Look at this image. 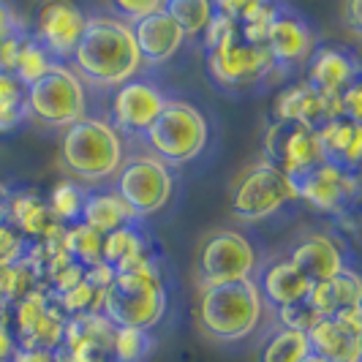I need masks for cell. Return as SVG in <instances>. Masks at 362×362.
I'll use <instances>...</instances> for the list:
<instances>
[{
	"label": "cell",
	"instance_id": "45",
	"mask_svg": "<svg viewBox=\"0 0 362 362\" xmlns=\"http://www.w3.org/2000/svg\"><path fill=\"white\" fill-rule=\"evenodd\" d=\"M8 197H11V191L0 182V223L6 221V207H8Z\"/></svg>",
	"mask_w": 362,
	"mask_h": 362
},
{
	"label": "cell",
	"instance_id": "35",
	"mask_svg": "<svg viewBox=\"0 0 362 362\" xmlns=\"http://www.w3.org/2000/svg\"><path fill=\"white\" fill-rule=\"evenodd\" d=\"M153 349V338L145 329L115 327L112 335V360L117 362H142Z\"/></svg>",
	"mask_w": 362,
	"mask_h": 362
},
{
	"label": "cell",
	"instance_id": "38",
	"mask_svg": "<svg viewBox=\"0 0 362 362\" xmlns=\"http://www.w3.org/2000/svg\"><path fill=\"white\" fill-rule=\"evenodd\" d=\"M25 248H28L25 237L19 235L11 223L3 221V223H0V264L17 262L19 256H25Z\"/></svg>",
	"mask_w": 362,
	"mask_h": 362
},
{
	"label": "cell",
	"instance_id": "46",
	"mask_svg": "<svg viewBox=\"0 0 362 362\" xmlns=\"http://www.w3.org/2000/svg\"><path fill=\"white\" fill-rule=\"evenodd\" d=\"M305 362H325V360H322V357H316V354H310V357Z\"/></svg>",
	"mask_w": 362,
	"mask_h": 362
},
{
	"label": "cell",
	"instance_id": "36",
	"mask_svg": "<svg viewBox=\"0 0 362 362\" xmlns=\"http://www.w3.org/2000/svg\"><path fill=\"white\" fill-rule=\"evenodd\" d=\"M322 316L313 310L308 300H300V303H294V305H284V308H278V322L284 329H294V332H308L310 327L316 325Z\"/></svg>",
	"mask_w": 362,
	"mask_h": 362
},
{
	"label": "cell",
	"instance_id": "20",
	"mask_svg": "<svg viewBox=\"0 0 362 362\" xmlns=\"http://www.w3.org/2000/svg\"><path fill=\"white\" fill-rule=\"evenodd\" d=\"M131 33H134V41H136L142 63H150V66L166 63L182 47V41H185V33L163 8L156 11V14H150V17L139 19L136 25H131Z\"/></svg>",
	"mask_w": 362,
	"mask_h": 362
},
{
	"label": "cell",
	"instance_id": "25",
	"mask_svg": "<svg viewBox=\"0 0 362 362\" xmlns=\"http://www.w3.org/2000/svg\"><path fill=\"white\" fill-rule=\"evenodd\" d=\"M310 354L322 357L325 362H360L362 338L349 335L332 319H319L308 332Z\"/></svg>",
	"mask_w": 362,
	"mask_h": 362
},
{
	"label": "cell",
	"instance_id": "33",
	"mask_svg": "<svg viewBox=\"0 0 362 362\" xmlns=\"http://www.w3.org/2000/svg\"><path fill=\"white\" fill-rule=\"evenodd\" d=\"M28 117L25 88H19L14 76L0 74V134H8Z\"/></svg>",
	"mask_w": 362,
	"mask_h": 362
},
{
	"label": "cell",
	"instance_id": "9",
	"mask_svg": "<svg viewBox=\"0 0 362 362\" xmlns=\"http://www.w3.org/2000/svg\"><path fill=\"white\" fill-rule=\"evenodd\" d=\"M115 191L136 216V221L156 216L172 197V172L153 156H136L120 166Z\"/></svg>",
	"mask_w": 362,
	"mask_h": 362
},
{
	"label": "cell",
	"instance_id": "6",
	"mask_svg": "<svg viewBox=\"0 0 362 362\" xmlns=\"http://www.w3.org/2000/svg\"><path fill=\"white\" fill-rule=\"evenodd\" d=\"M25 107L28 115L44 126L69 128L85 117V82L66 63H57L52 71L25 88Z\"/></svg>",
	"mask_w": 362,
	"mask_h": 362
},
{
	"label": "cell",
	"instance_id": "1",
	"mask_svg": "<svg viewBox=\"0 0 362 362\" xmlns=\"http://www.w3.org/2000/svg\"><path fill=\"white\" fill-rule=\"evenodd\" d=\"M71 71L95 88H120L142 71V57L134 33L115 17H88L79 47L74 49Z\"/></svg>",
	"mask_w": 362,
	"mask_h": 362
},
{
	"label": "cell",
	"instance_id": "32",
	"mask_svg": "<svg viewBox=\"0 0 362 362\" xmlns=\"http://www.w3.org/2000/svg\"><path fill=\"white\" fill-rule=\"evenodd\" d=\"M54 305L63 310L66 319L71 316H88V313H101V303H104V291L93 289L88 281H79L76 286L69 291L52 297Z\"/></svg>",
	"mask_w": 362,
	"mask_h": 362
},
{
	"label": "cell",
	"instance_id": "2",
	"mask_svg": "<svg viewBox=\"0 0 362 362\" xmlns=\"http://www.w3.org/2000/svg\"><path fill=\"white\" fill-rule=\"evenodd\" d=\"M101 313L115 327L150 332L166 313V286L158 264L150 256H142L126 267H117L104 291Z\"/></svg>",
	"mask_w": 362,
	"mask_h": 362
},
{
	"label": "cell",
	"instance_id": "28",
	"mask_svg": "<svg viewBox=\"0 0 362 362\" xmlns=\"http://www.w3.org/2000/svg\"><path fill=\"white\" fill-rule=\"evenodd\" d=\"M310 357L308 335L294 329H278L262 346L259 362H305Z\"/></svg>",
	"mask_w": 362,
	"mask_h": 362
},
{
	"label": "cell",
	"instance_id": "31",
	"mask_svg": "<svg viewBox=\"0 0 362 362\" xmlns=\"http://www.w3.org/2000/svg\"><path fill=\"white\" fill-rule=\"evenodd\" d=\"M52 66H57V60H54L52 54L47 52L36 38H33V33H30L28 41H25V47H22V52H19L14 79H17L19 88H30V85L38 82L44 74L52 71Z\"/></svg>",
	"mask_w": 362,
	"mask_h": 362
},
{
	"label": "cell",
	"instance_id": "3",
	"mask_svg": "<svg viewBox=\"0 0 362 362\" xmlns=\"http://www.w3.org/2000/svg\"><path fill=\"white\" fill-rule=\"evenodd\" d=\"M60 156L66 169L79 180L104 182L123 166V139L107 120L82 117L63 131Z\"/></svg>",
	"mask_w": 362,
	"mask_h": 362
},
{
	"label": "cell",
	"instance_id": "5",
	"mask_svg": "<svg viewBox=\"0 0 362 362\" xmlns=\"http://www.w3.org/2000/svg\"><path fill=\"white\" fill-rule=\"evenodd\" d=\"M210 128L197 107L188 101H166L156 123L147 128L145 142L161 163L194 161L207 145Z\"/></svg>",
	"mask_w": 362,
	"mask_h": 362
},
{
	"label": "cell",
	"instance_id": "21",
	"mask_svg": "<svg viewBox=\"0 0 362 362\" xmlns=\"http://www.w3.org/2000/svg\"><path fill=\"white\" fill-rule=\"evenodd\" d=\"M289 262L308 278L310 284H322L335 278L346 267L344 251L335 245V240L327 235H308L303 237L291 248Z\"/></svg>",
	"mask_w": 362,
	"mask_h": 362
},
{
	"label": "cell",
	"instance_id": "43",
	"mask_svg": "<svg viewBox=\"0 0 362 362\" xmlns=\"http://www.w3.org/2000/svg\"><path fill=\"white\" fill-rule=\"evenodd\" d=\"M112 278H115V270H112L109 264H104V262H98V264H93V267L85 270V281L98 291H107L109 284H112Z\"/></svg>",
	"mask_w": 362,
	"mask_h": 362
},
{
	"label": "cell",
	"instance_id": "44",
	"mask_svg": "<svg viewBox=\"0 0 362 362\" xmlns=\"http://www.w3.org/2000/svg\"><path fill=\"white\" fill-rule=\"evenodd\" d=\"M11 362H57V354L44 349H17Z\"/></svg>",
	"mask_w": 362,
	"mask_h": 362
},
{
	"label": "cell",
	"instance_id": "27",
	"mask_svg": "<svg viewBox=\"0 0 362 362\" xmlns=\"http://www.w3.org/2000/svg\"><path fill=\"white\" fill-rule=\"evenodd\" d=\"M147 256V240L145 235L136 229V223L131 226H120L115 232L104 235V245H101V262L109 264L112 270L126 267L134 259Z\"/></svg>",
	"mask_w": 362,
	"mask_h": 362
},
{
	"label": "cell",
	"instance_id": "19",
	"mask_svg": "<svg viewBox=\"0 0 362 362\" xmlns=\"http://www.w3.org/2000/svg\"><path fill=\"white\" fill-rule=\"evenodd\" d=\"M6 223H11L22 237H30L36 243H49L63 237L66 226L52 216L49 204L38 197L36 191H19L8 197Z\"/></svg>",
	"mask_w": 362,
	"mask_h": 362
},
{
	"label": "cell",
	"instance_id": "42",
	"mask_svg": "<svg viewBox=\"0 0 362 362\" xmlns=\"http://www.w3.org/2000/svg\"><path fill=\"white\" fill-rule=\"evenodd\" d=\"M17 349L19 346L14 341L11 327H8V316H6V310H0V362H11Z\"/></svg>",
	"mask_w": 362,
	"mask_h": 362
},
{
	"label": "cell",
	"instance_id": "8",
	"mask_svg": "<svg viewBox=\"0 0 362 362\" xmlns=\"http://www.w3.org/2000/svg\"><path fill=\"white\" fill-rule=\"evenodd\" d=\"M256 251L248 237L232 229H218L204 237L197 254V284L199 289H216L237 281L254 278Z\"/></svg>",
	"mask_w": 362,
	"mask_h": 362
},
{
	"label": "cell",
	"instance_id": "47",
	"mask_svg": "<svg viewBox=\"0 0 362 362\" xmlns=\"http://www.w3.org/2000/svg\"><path fill=\"white\" fill-rule=\"evenodd\" d=\"M107 362H117V360H107Z\"/></svg>",
	"mask_w": 362,
	"mask_h": 362
},
{
	"label": "cell",
	"instance_id": "30",
	"mask_svg": "<svg viewBox=\"0 0 362 362\" xmlns=\"http://www.w3.org/2000/svg\"><path fill=\"white\" fill-rule=\"evenodd\" d=\"M163 11L177 22V28L188 38L204 33L207 22L213 19L216 6L210 0H169V3H163Z\"/></svg>",
	"mask_w": 362,
	"mask_h": 362
},
{
	"label": "cell",
	"instance_id": "16",
	"mask_svg": "<svg viewBox=\"0 0 362 362\" xmlns=\"http://www.w3.org/2000/svg\"><path fill=\"white\" fill-rule=\"evenodd\" d=\"M267 52H270L275 66H300L313 54V30L305 19L297 11H291L286 6H278L275 19H272L267 41H264Z\"/></svg>",
	"mask_w": 362,
	"mask_h": 362
},
{
	"label": "cell",
	"instance_id": "22",
	"mask_svg": "<svg viewBox=\"0 0 362 362\" xmlns=\"http://www.w3.org/2000/svg\"><path fill=\"white\" fill-rule=\"evenodd\" d=\"M316 142L327 163L357 172L362 153V123H354L349 117H332L316 128Z\"/></svg>",
	"mask_w": 362,
	"mask_h": 362
},
{
	"label": "cell",
	"instance_id": "12",
	"mask_svg": "<svg viewBox=\"0 0 362 362\" xmlns=\"http://www.w3.org/2000/svg\"><path fill=\"white\" fill-rule=\"evenodd\" d=\"M66 329V316L44 289L30 291L14 305V341L19 349L57 351Z\"/></svg>",
	"mask_w": 362,
	"mask_h": 362
},
{
	"label": "cell",
	"instance_id": "4",
	"mask_svg": "<svg viewBox=\"0 0 362 362\" xmlns=\"http://www.w3.org/2000/svg\"><path fill=\"white\" fill-rule=\"evenodd\" d=\"M264 303L254 278L216 289H204L199 297V325L216 341H243L262 322Z\"/></svg>",
	"mask_w": 362,
	"mask_h": 362
},
{
	"label": "cell",
	"instance_id": "40",
	"mask_svg": "<svg viewBox=\"0 0 362 362\" xmlns=\"http://www.w3.org/2000/svg\"><path fill=\"white\" fill-rule=\"evenodd\" d=\"M19 33H28L25 22L19 19V14L11 6L0 3V41H6V38H11V36H19Z\"/></svg>",
	"mask_w": 362,
	"mask_h": 362
},
{
	"label": "cell",
	"instance_id": "10",
	"mask_svg": "<svg viewBox=\"0 0 362 362\" xmlns=\"http://www.w3.org/2000/svg\"><path fill=\"white\" fill-rule=\"evenodd\" d=\"M207 71L223 88H248L275 71V63L264 44H248L235 33L207 52Z\"/></svg>",
	"mask_w": 362,
	"mask_h": 362
},
{
	"label": "cell",
	"instance_id": "39",
	"mask_svg": "<svg viewBox=\"0 0 362 362\" xmlns=\"http://www.w3.org/2000/svg\"><path fill=\"white\" fill-rule=\"evenodd\" d=\"M338 104H341V115L354 120V123H362V85L354 82L351 88H346L341 95H338Z\"/></svg>",
	"mask_w": 362,
	"mask_h": 362
},
{
	"label": "cell",
	"instance_id": "17",
	"mask_svg": "<svg viewBox=\"0 0 362 362\" xmlns=\"http://www.w3.org/2000/svg\"><path fill=\"white\" fill-rule=\"evenodd\" d=\"M332 117H344L338 98L325 101L308 82H297V85L284 88L272 104V120H289V123H300L313 131Z\"/></svg>",
	"mask_w": 362,
	"mask_h": 362
},
{
	"label": "cell",
	"instance_id": "18",
	"mask_svg": "<svg viewBox=\"0 0 362 362\" xmlns=\"http://www.w3.org/2000/svg\"><path fill=\"white\" fill-rule=\"evenodd\" d=\"M305 82L325 101H332L346 88H351L354 82H360V63H357L354 54L346 52V49L322 47V49H316L313 57H310V69Z\"/></svg>",
	"mask_w": 362,
	"mask_h": 362
},
{
	"label": "cell",
	"instance_id": "37",
	"mask_svg": "<svg viewBox=\"0 0 362 362\" xmlns=\"http://www.w3.org/2000/svg\"><path fill=\"white\" fill-rule=\"evenodd\" d=\"M161 8H163V3H158V0H139V3L120 0V3H115V6H112V11L117 14L115 19L126 22L128 28H131V25H136L139 19L150 17V14H156V11H161Z\"/></svg>",
	"mask_w": 362,
	"mask_h": 362
},
{
	"label": "cell",
	"instance_id": "23",
	"mask_svg": "<svg viewBox=\"0 0 362 362\" xmlns=\"http://www.w3.org/2000/svg\"><path fill=\"white\" fill-rule=\"evenodd\" d=\"M262 303H270L275 308H284V305H294L300 300H305L310 291L308 278L291 264L289 259H278L272 262L270 267H264L259 281H254Z\"/></svg>",
	"mask_w": 362,
	"mask_h": 362
},
{
	"label": "cell",
	"instance_id": "15",
	"mask_svg": "<svg viewBox=\"0 0 362 362\" xmlns=\"http://www.w3.org/2000/svg\"><path fill=\"white\" fill-rule=\"evenodd\" d=\"M166 95H163L153 82L147 79H131L126 85H120L112 95V123L117 134H134V136H145L147 128L156 123V117L161 115Z\"/></svg>",
	"mask_w": 362,
	"mask_h": 362
},
{
	"label": "cell",
	"instance_id": "29",
	"mask_svg": "<svg viewBox=\"0 0 362 362\" xmlns=\"http://www.w3.org/2000/svg\"><path fill=\"white\" fill-rule=\"evenodd\" d=\"M101 245H104V235H98L95 229L85 226V223H74L63 232V248L71 256L74 262H79L85 270L101 262Z\"/></svg>",
	"mask_w": 362,
	"mask_h": 362
},
{
	"label": "cell",
	"instance_id": "13",
	"mask_svg": "<svg viewBox=\"0 0 362 362\" xmlns=\"http://www.w3.org/2000/svg\"><path fill=\"white\" fill-rule=\"evenodd\" d=\"M264 161L278 166L284 175H289L294 180L325 158L313 128L289 123V120H272L264 134Z\"/></svg>",
	"mask_w": 362,
	"mask_h": 362
},
{
	"label": "cell",
	"instance_id": "34",
	"mask_svg": "<svg viewBox=\"0 0 362 362\" xmlns=\"http://www.w3.org/2000/svg\"><path fill=\"white\" fill-rule=\"evenodd\" d=\"M85 191L76 185V182H57L52 188V194H49V210H52V216L66 226V223H79V218H82V207H85Z\"/></svg>",
	"mask_w": 362,
	"mask_h": 362
},
{
	"label": "cell",
	"instance_id": "14",
	"mask_svg": "<svg viewBox=\"0 0 362 362\" xmlns=\"http://www.w3.org/2000/svg\"><path fill=\"white\" fill-rule=\"evenodd\" d=\"M85 28H88V14L79 6L52 0V3H44L38 8L33 38L57 63H63V60L74 57V49L79 47Z\"/></svg>",
	"mask_w": 362,
	"mask_h": 362
},
{
	"label": "cell",
	"instance_id": "26",
	"mask_svg": "<svg viewBox=\"0 0 362 362\" xmlns=\"http://www.w3.org/2000/svg\"><path fill=\"white\" fill-rule=\"evenodd\" d=\"M79 223L95 229L98 235H109V232H115L120 226L136 223V216L128 210V204L120 199V194L112 188V191H104V194H88L85 197Z\"/></svg>",
	"mask_w": 362,
	"mask_h": 362
},
{
	"label": "cell",
	"instance_id": "7",
	"mask_svg": "<svg viewBox=\"0 0 362 362\" xmlns=\"http://www.w3.org/2000/svg\"><path fill=\"white\" fill-rule=\"evenodd\" d=\"M297 199V188L270 161H256L237 175L232 185V213L243 221H264Z\"/></svg>",
	"mask_w": 362,
	"mask_h": 362
},
{
	"label": "cell",
	"instance_id": "24",
	"mask_svg": "<svg viewBox=\"0 0 362 362\" xmlns=\"http://www.w3.org/2000/svg\"><path fill=\"white\" fill-rule=\"evenodd\" d=\"M305 300L313 305V310L322 319H329V316H335L338 310L349 308V305H360L362 300L360 275L354 270H349V267H344L335 278L322 281V284H313Z\"/></svg>",
	"mask_w": 362,
	"mask_h": 362
},
{
	"label": "cell",
	"instance_id": "11",
	"mask_svg": "<svg viewBox=\"0 0 362 362\" xmlns=\"http://www.w3.org/2000/svg\"><path fill=\"white\" fill-rule=\"evenodd\" d=\"M297 199H305L316 210L329 216H346L360 199V177L357 172L335 166V163H316L313 169L294 177Z\"/></svg>",
	"mask_w": 362,
	"mask_h": 362
},
{
	"label": "cell",
	"instance_id": "41",
	"mask_svg": "<svg viewBox=\"0 0 362 362\" xmlns=\"http://www.w3.org/2000/svg\"><path fill=\"white\" fill-rule=\"evenodd\" d=\"M335 325L341 327V329H346L349 335H357V338H362V313H360V305H349V308L338 310L335 316H329Z\"/></svg>",
	"mask_w": 362,
	"mask_h": 362
}]
</instances>
